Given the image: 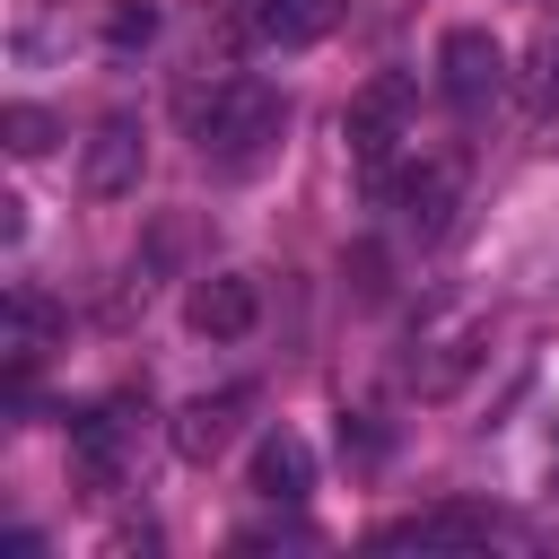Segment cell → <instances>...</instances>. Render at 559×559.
Segmentation results:
<instances>
[{
	"label": "cell",
	"instance_id": "14",
	"mask_svg": "<svg viewBox=\"0 0 559 559\" xmlns=\"http://www.w3.org/2000/svg\"><path fill=\"white\" fill-rule=\"evenodd\" d=\"M148 35H157V0H114V9H105V44H114V52H140Z\"/></svg>",
	"mask_w": 559,
	"mask_h": 559
},
{
	"label": "cell",
	"instance_id": "6",
	"mask_svg": "<svg viewBox=\"0 0 559 559\" xmlns=\"http://www.w3.org/2000/svg\"><path fill=\"white\" fill-rule=\"evenodd\" d=\"M245 411H253V393H245V384H227V393H201V402H183V411H175V454H183V463H218V454L236 445Z\"/></svg>",
	"mask_w": 559,
	"mask_h": 559
},
{
	"label": "cell",
	"instance_id": "3",
	"mask_svg": "<svg viewBox=\"0 0 559 559\" xmlns=\"http://www.w3.org/2000/svg\"><path fill=\"white\" fill-rule=\"evenodd\" d=\"M437 87H445L454 114H489V105L507 96V52H498V35H489V26H445V44H437Z\"/></svg>",
	"mask_w": 559,
	"mask_h": 559
},
{
	"label": "cell",
	"instance_id": "2",
	"mask_svg": "<svg viewBox=\"0 0 559 559\" xmlns=\"http://www.w3.org/2000/svg\"><path fill=\"white\" fill-rule=\"evenodd\" d=\"M411 105H419L411 70H376V79L349 96V114H341V140H349V157H358V175H367V183H384L393 148L411 140Z\"/></svg>",
	"mask_w": 559,
	"mask_h": 559
},
{
	"label": "cell",
	"instance_id": "12",
	"mask_svg": "<svg viewBox=\"0 0 559 559\" xmlns=\"http://www.w3.org/2000/svg\"><path fill=\"white\" fill-rule=\"evenodd\" d=\"M70 454H79V472L96 489H114V472H122V411H79L70 419Z\"/></svg>",
	"mask_w": 559,
	"mask_h": 559
},
{
	"label": "cell",
	"instance_id": "8",
	"mask_svg": "<svg viewBox=\"0 0 559 559\" xmlns=\"http://www.w3.org/2000/svg\"><path fill=\"white\" fill-rule=\"evenodd\" d=\"M306 489H314V445H306L297 428H271V437L253 445V498L306 507Z\"/></svg>",
	"mask_w": 559,
	"mask_h": 559
},
{
	"label": "cell",
	"instance_id": "5",
	"mask_svg": "<svg viewBox=\"0 0 559 559\" xmlns=\"http://www.w3.org/2000/svg\"><path fill=\"white\" fill-rule=\"evenodd\" d=\"M183 323H192L201 341H245V332L262 323V288H253L245 271H210V280L183 297Z\"/></svg>",
	"mask_w": 559,
	"mask_h": 559
},
{
	"label": "cell",
	"instance_id": "7",
	"mask_svg": "<svg viewBox=\"0 0 559 559\" xmlns=\"http://www.w3.org/2000/svg\"><path fill=\"white\" fill-rule=\"evenodd\" d=\"M52 297H35V288H9V314H0V358H9V393L26 402V376H35V358H44V341H52Z\"/></svg>",
	"mask_w": 559,
	"mask_h": 559
},
{
	"label": "cell",
	"instance_id": "11",
	"mask_svg": "<svg viewBox=\"0 0 559 559\" xmlns=\"http://www.w3.org/2000/svg\"><path fill=\"white\" fill-rule=\"evenodd\" d=\"M454 192H463V175L437 157V166H411L402 183H393V201H402V218L419 227V236H437L445 227V210H454Z\"/></svg>",
	"mask_w": 559,
	"mask_h": 559
},
{
	"label": "cell",
	"instance_id": "1",
	"mask_svg": "<svg viewBox=\"0 0 559 559\" xmlns=\"http://www.w3.org/2000/svg\"><path fill=\"white\" fill-rule=\"evenodd\" d=\"M288 131V96L262 79H218L210 96H192V140L210 175H253Z\"/></svg>",
	"mask_w": 559,
	"mask_h": 559
},
{
	"label": "cell",
	"instance_id": "13",
	"mask_svg": "<svg viewBox=\"0 0 559 559\" xmlns=\"http://www.w3.org/2000/svg\"><path fill=\"white\" fill-rule=\"evenodd\" d=\"M0 140H9V157H44V148L61 140V122H52L44 105H9V114H0Z\"/></svg>",
	"mask_w": 559,
	"mask_h": 559
},
{
	"label": "cell",
	"instance_id": "9",
	"mask_svg": "<svg viewBox=\"0 0 559 559\" xmlns=\"http://www.w3.org/2000/svg\"><path fill=\"white\" fill-rule=\"evenodd\" d=\"M463 542H489L480 507H428V515H402L376 533V550H463Z\"/></svg>",
	"mask_w": 559,
	"mask_h": 559
},
{
	"label": "cell",
	"instance_id": "4",
	"mask_svg": "<svg viewBox=\"0 0 559 559\" xmlns=\"http://www.w3.org/2000/svg\"><path fill=\"white\" fill-rule=\"evenodd\" d=\"M140 166H148L140 122H131V114H105L96 140H87V157H79V183H87L96 201H122V192H140Z\"/></svg>",
	"mask_w": 559,
	"mask_h": 559
},
{
	"label": "cell",
	"instance_id": "10",
	"mask_svg": "<svg viewBox=\"0 0 559 559\" xmlns=\"http://www.w3.org/2000/svg\"><path fill=\"white\" fill-rule=\"evenodd\" d=\"M341 26V0H253V35L280 44V52H306Z\"/></svg>",
	"mask_w": 559,
	"mask_h": 559
}]
</instances>
